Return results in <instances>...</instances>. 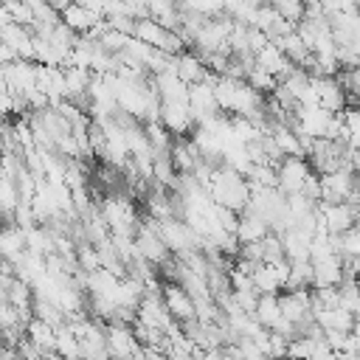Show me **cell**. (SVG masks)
Here are the masks:
<instances>
[{
    "label": "cell",
    "mask_w": 360,
    "mask_h": 360,
    "mask_svg": "<svg viewBox=\"0 0 360 360\" xmlns=\"http://www.w3.org/2000/svg\"><path fill=\"white\" fill-rule=\"evenodd\" d=\"M135 321H138L141 326L158 329V332H169V329L174 326V321H172V315L166 312L160 295H143L141 304H138V309H135Z\"/></svg>",
    "instance_id": "obj_7"
},
{
    "label": "cell",
    "mask_w": 360,
    "mask_h": 360,
    "mask_svg": "<svg viewBox=\"0 0 360 360\" xmlns=\"http://www.w3.org/2000/svg\"><path fill=\"white\" fill-rule=\"evenodd\" d=\"M318 217L323 222V228L332 233V236H340V233H349L354 228V211L346 205V202H338V205H321L318 202Z\"/></svg>",
    "instance_id": "obj_10"
},
{
    "label": "cell",
    "mask_w": 360,
    "mask_h": 360,
    "mask_svg": "<svg viewBox=\"0 0 360 360\" xmlns=\"http://www.w3.org/2000/svg\"><path fill=\"white\" fill-rule=\"evenodd\" d=\"M160 127L172 138H186L197 129L188 104H160Z\"/></svg>",
    "instance_id": "obj_8"
},
{
    "label": "cell",
    "mask_w": 360,
    "mask_h": 360,
    "mask_svg": "<svg viewBox=\"0 0 360 360\" xmlns=\"http://www.w3.org/2000/svg\"><path fill=\"white\" fill-rule=\"evenodd\" d=\"M174 73H177V79L186 82L188 87L205 82V76H208L202 59H200L197 53H191V51H183L180 56H174Z\"/></svg>",
    "instance_id": "obj_11"
},
{
    "label": "cell",
    "mask_w": 360,
    "mask_h": 360,
    "mask_svg": "<svg viewBox=\"0 0 360 360\" xmlns=\"http://www.w3.org/2000/svg\"><path fill=\"white\" fill-rule=\"evenodd\" d=\"M309 84L315 90L321 110H326L329 115H338L346 110V90L338 84L335 76H309Z\"/></svg>",
    "instance_id": "obj_4"
},
{
    "label": "cell",
    "mask_w": 360,
    "mask_h": 360,
    "mask_svg": "<svg viewBox=\"0 0 360 360\" xmlns=\"http://www.w3.org/2000/svg\"><path fill=\"white\" fill-rule=\"evenodd\" d=\"M253 62H256V68H262L264 73H270V76H276V79H281V76H284V73H290V68H292V65L281 56V51H278L273 42H270V45H264V48L253 56Z\"/></svg>",
    "instance_id": "obj_15"
},
{
    "label": "cell",
    "mask_w": 360,
    "mask_h": 360,
    "mask_svg": "<svg viewBox=\"0 0 360 360\" xmlns=\"http://www.w3.org/2000/svg\"><path fill=\"white\" fill-rule=\"evenodd\" d=\"M188 110H191L194 127L217 118L219 115V107H217V98H214V84H208V82L191 84L188 87Z\"/></svg>",
    "instance_id": "obj_6"
},
{
    "label": "cell",
    "mask_w": 360,
    "mask_h": 360,
    "mask_svg": "<svg viewBox=\"0 0 360 360\" xmlns=\"http://www.w3.org/2000/svg\"><path fill=\"white\" fill-rule=\"evenodd\" d=\"M250 284L259 295H278L284 290V278L278 276V270L273 264H259L250 276Z\"/></svg>",
    "instance_id": "obj_13"
},
{
    "label": "cell",
    "mask_w": 360,
    "mask_h": 360,
    "mask_svg": "<svg viewBox=\"0 0 360 360\" xmlns=\"http://www.w3.org/2000/svg\"><path fill=\"white\" fill-rule=\"evenodd\" d=\"M270 233V225L264 222V219H259V217H253V214H242L239 217V225H236V242L239 245H250V242H262L264 236Z\"/></svg>",
    "instance_id": "obj_16"
},
{
    "label": "cell",
    "mask_w": 360,
    "mask_h": 360,
    "mask_svg": "<svg viewBox=\"0 0 360 360\" xmlns=\"http://www.w3.org/2000/svg\"><path fill=\"white\" fill-rule=\"evenodd\" d=\"M59 20H62V25H68V28H70L76 37H84L90 28H96V25L101 22V20H98L96 14H90V11H87L82 3H70V6H68L62 14H59Z\"/></svg>",
    "instance_id": "obj_12"
},
{
    "label": "cell",
    "mask_w": 360,
    "mask_h": 360,
    "mask_svg": "<svg viewBox=\"0 0 360 360\" xmlns=\"http://www.w3.org/2000/svg\"><path fill=\"white\" fill-rule=\"evenodd\" d=\"M53 352H56L62 360H79V340H76V335L70 332V326H68V323L56 329Z\"/></svg>",
    "instance_id": "obj_19"
},
{
    "label": "cell",
    "mask_w": 360,
    "mask_h": 360,
    "mask_svg": "<svg viewBox=\"0 0 360 360\" xmlns=\"http://www.w3.org/2000/svg\"><path fill=\"white\" fill-rule=\"evenodd\" d=\"M357 298H360V278H357ZM357 318H360V307H357Z\"/></svg>",
    "instance_id": "obj_24"
},
{
    "label": "cell",
    "mask_w": 360,
    "mask_h": 360,
    "mask_svg": "<svg viewBox=\"0 0 360 360\" xmlns=\"http://www.w3.org/2000/svg\"><path fill=\"white\" fill-rule=\"evenodd\" d=\"M309 264H312V290L338 287L343 281V259L338 253H326V256L309 259Z\"/></svg>",
    "instance_id": "obj_9"
},
{
    "label": "cell",
    "mask_w": 360,
    "mask_h": 360,
    "mask_svg": "<svg viewBox=\"0 0 360 360\" xmlns=\"http://www.w3.org/2000/svg\"><path fill=\"white\" fill-rule=\"evenodd\" d=\"M25 340H28L31 346H37L42 354H48V352H53L56 329L48 326L45 321H39V318H31V321L25 323Z\"/></svg>",
    "instance_id": "obj_18"
},
{
    "label": "cell",
    "mask_w": 360,
    "mask_h": 360,
    "mask_svg": "<svg viewBox=\"0 0 360 360\" xmlns=\"http://www.w3.org/2000/svg\"><path fill=\"white\" fill-rule=\"evenodd\" d=\"M253 321L262 326V329H267V332H273L284 318H281V309H278V295H259V304H256V309H253Z\"/></svg>",
    "instance_id": "obj_17"
},
{
    "label": "cell",
    "mask_w": 360,
    "mask_h": 360,
    "mask_svg": "<svg viewBox=\"0 0 360 360\" xmlns=\"http://www.w3.org/2000/svg\"><path fill=\"white\" fill-rule=\"evenodd\" d=\"M273 8H276V14L281 17V20H287L290 25H298L301 20H304V3L301 0H276V3H270Z\"/></svg>",
    "instance_id": "obj_21"
},
{
    "label": "cell",
    "mask_w": 360,
    "mask_h": 360,
    "mask_svg": "<svg viewBox=\"0 0 360 360\" xmlns=\"http://www.w3.org/2000/svg\"><path fill=\"white\" fill-rule=\"evenodd\" d=\"M312 174L307 158H284L278 166H276V188L290 197V194H298L304 188V180Z\"/></svg>",
    "instance_id": "obj_3"
},
{
    "label": "cell",
    "mask_w": 360,
    "mask_h": 360,
    "mask_svg": "<svg viewBox=\"0 0 360 360\" xmlns=\"http://www.w3.org/2000/svg\"><path fill=\"white\" fill-rule=\"evenodd\" d=\"M352 340H354V349L360 354V318H354V326H352Z\"/></svg>",
    "instance_id": "obj_23"
},
{
    "label": "cell",
    "mask_w": 360,
    "mask_h": 360,
    "mask_svg": "<svg viewBox=\"0 0 360 360\" xmlns=\"http://www.w3.org/2000/svg\"><path fill=\"white\" fill-rule=\"evenodd\" d=\"M231 298L236 301V307H239L245 315H253V309H256V304H259V292H256L253 287H248V290H231Z\"/></svg>",
    "instance_id": "obj_22"
},
{
    "label": "cell",
    "mask_w": 360,
    "mask_h": 360,
    "mask_svg": "<svg viewBox=\"0 0 360 360\" xmlns=\"http://www.w3.org/2000/svg\"><path fill=\"white\" fill-rule=\"evenodd\" d=\"M104 346H107L110 360H132L141 354V346L132 335V326H121V323L104 326Z\"/></svg>",
    "instance_id": "obj_2"
},
{
    "label": "cell",
    "mask_w": 360,
    "mask_h": 360,
    "mask_svg": "<svg viewBox=\"0 0 360 360\" xmlns=\"http://www.w3.org/2000/svg\"><path fill=\"white\" fill-rule=\"evenodd\" d=\"M312 318H315V323L321 326V332H352V326H354V315H349L346 309H318V312H312Z\"/></svg>",
    "instance_id": "obj_14"
},
{
    "label": "cell",
    "mask_w": 360,
    "mask_h": 360,
    "mask_svg": "<svg viewBox=\"0 0 360 360\" xmlns=\"http://www.w3.org/2000/svg\"><path fill=\"white\" fill-rule=\"evenodd\" d=\"M76 267L82 270V273H96V270H101V264H98V253H96V248L90 245V242H82V245H76Z\"/></svg>",
    "instance_id": "obj_20"
},
{
    "label": "cell",
    "mask_w": 360,
    "mask_h": 360,
    "mask_svg": "<svg viewBox=\"0 0 360 360\" xmlns=\"http://www.w3.org/2000/svg\"><path fill=\"white\" fill-rule=\"evenodd\" d=\"M205 191H208V197H211L214 205L228 208V211H233V214H239V217L245 214V208H248V202H250L248 180H245L242 174L225 169V166H219V169L211 174Z\"/></svg>",
    "instance_id": "obj_1"
},
{
    "label": "cell",
    "mask_w": 360,
    "mask_h": 360,
    "mask_svg": "<svg viewBox=\"0 0 360 360\" xmlns=\"http://www.w3.org/2000/svg\"><path fill=\"white\" fill-rule=\"evenodd\" d=\"M160 298H163V307L166 312L172 315L174 323H188V321H197V307L191 301V295L180 287V284H163L160 290Z\"/></svg>",
    "instance_id": "obj_5"
}]
</instances>
